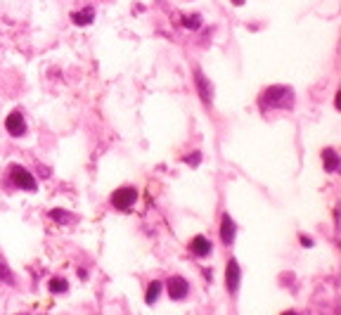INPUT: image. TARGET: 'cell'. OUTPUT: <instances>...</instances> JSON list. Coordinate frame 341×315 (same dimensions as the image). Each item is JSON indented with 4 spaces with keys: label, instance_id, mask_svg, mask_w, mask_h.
Here are the masks:
<instances>
[{
    "label": "cell",
    "instance_id": "ffe728a7",
    "mask_svg": "<svg viewBox=\"0 0 341 315\" xmlns=\"http://www.w3.org/2000/svg\"><path fill=\"white\" fill-rule=\"evenodd\" d=\"M282 315H296V313H294V310H287V313H282Z\"/></svg>",
    "mask_w": 341,
    "mask_h": 315
},
{
    "label": "cell",
    "instance_id": "30bf717a",
    "mask_svg": "<svg viewBox=\"0 0 341 315\" xmlns=\"http://www.w3.org/2000/svg\"><path fill=\"white\" fill-rule=\"evenodd\" d=\"M194 78H197V85H199V95H202V100H204L206 104H211V83L204 78V74L202 71H194Z\"/></svg>",
    "mask_w": 341,
    "mask_h": 315
},
{
    "label": "cell",
    "instance_id": "7c38bea8",
    "mask_svg": "<svg viewBox=\"0 0 341 315\" xmlns=\"http://www.w3.org/2000/svg\"><path fill=\"white\" fill-rule=\"evenodd\" d=\"M159 292H161V282L154 280L150 287H147V296H145V301H147V303H154V301L159 299Z\"/></svg>",
    "mask_w": 341,
    "mask_h": 315
},
{
    "label": "cell",
    "instance_id": "d6986e66",
    "mask_svg": "<svg viewBox=\"0 0 341 315\" xmlns=\"http://www.w3.org/2000/svg\"><path fill=\"white\" fill-rule=\"evenodd\" d=\"M232 3H235V5H244V0H232Z\"/></svg>",
    "mask_w": 341,
    "mask_h": 315
},
{
    "label": "cell",
    "instance_id": "9c48e42d",
    "mask_svg": "<svg viewBox=\"0 0 341 315\" xmlns=\"http://www.w3.org/2000/svg\"><path fill=\"white\" fill-rule=\"evenodd\" d=\"M93 19H95V10L93 7H86L81 12L71 14V21H74L76 26H88V24H93Z\"/></svg>",
    "mask_w": 341,
    "mask_h": 315
},
{
    "label": "cell",
    "instance_id": "ac0fdd59",
    "mask_svg": "<svg viewBox=\"0 0 341 315\" xmlns=\"http://www.w3.org/2000/svg\"><path fill=\"white\" fill-rule=\"evenodd\" d=\"M301 244H306V247H313V240H310V237H301Z\"/></svg>",
    "mask_w": 341,
    "mask_h": 315
},
{
    "label": "cell",
    "instance_id": "ba28073f",
    "mask_svg": "<svg viewBox=\"0 0 341 315\" xmlns=\"http://www.w3.org/2000/svg\"><path fill=\"white\" fill-rule=\"evenodd\" d=\"M190 249H192V253H194V256H209V253H211V242L206 240L204 235H197V237L192 240Z\"/></svg>",
    "mask_w": 341,
    "mask_h": 315
},
{
    "label": "cell",
    "instance_id": "8992f818",
    "mask_svg": "<svg viewBox=\"0 0 341 315\" xmlns=\"http://www.w3.org/2000/svg\"><path fill=\"white\" fill-rule=\"evenodd\" d=\"M239 277H242V270H239V263L235 259L228 263V270H225V284L230 292H237L239 287Z\"/></svg>",
    "mask_w": 341,
    "mask_h": 315
},
{
    "label": "cell",
    "instance_id": "9a60e30c",
    "mask_svg": "<svg viewBox=\"0 0 341 315\" xmlns=\"http://www.w3.org/2000/svg\"><path fill=\"white\" fill-rule=\"evenodd\" d=\"M50 218H60V223H69V220H74V216H71V213H67V211H50Z\"/></svg>",
    "mask_w": 341,
    "mask_h": 315
},
{
    "label": "cell",
    "instance_id": "3957f363",
    "mask_svg": "<svg viewBox=\"0 0 341 315\" xmlns=\"http://www.w3.org/2000/svg\"><path fill=\"white\" fill-rule=\"evenodd\" d=\"M135 199H137V192L133 187H119L111 194V206L119 209V211H128L130 206L135 204Z\"/></svg>",
    "mask_w": 341,
    "mask_h": 315
},
{
    "label": "cell",
    "instance_id": "5b68a950",
    "mask_svg": "<svg viewBox=\"0 0 341 315\" xmlns=\"http://www.w3.org/2000/svg\"><path fill=\"white\" fill-rule=\"evenodd\" d=\"M187 292H190V284L185 282V277H170L168 280V296L170 299H176V301H180V299H185L187 296Z\"/></svg>",
    "mask_w": 341,
    "mask_h": 315
},
{
    "label": "cell",
    "instance_id": "7a4b0ae2",
    "mask_svg": "<svg viewBox=\"0 0 341 315\" xmlns=\"http://www.w3.org/2000/svg\"><path fill=\"white\" fill-rule=\"evenodd\" d=\"M7 180L14 183V187H19V190H26V192H36L38 185H36V178L31 173L19 164H12L10 166V171H7Z\"/></svg>",
    "mask_w": 341,
    "mask_h": 315
},
{
    "label": "cell",
    "instance_id": "4fadbf2b",
    "mask_svg": "<svg viewBox=\"0 0 341 315\" xmlns=\"http://www.w3.org/2000/svg\"><path fill=\"white\" fill-rule=\"evenodd\" d=\"M48 287H50V292H55V294H57V292H60V294H64V292L69 289V282L62 280V277H55V280H50Z\"/></svg>",
    "mask_w": 341,
    "mask_h": 315
},
{
    "label": "cell",
    "instance_id": "5bb4252c",
    "mask_svg": "<svg viewBox=\"0 0 341 315\" xmlns=\"http://www.w3.org/2000/svg\"><path fill=\"white\" fill-rule=\"evenodd\" d=\"M199 24H202V17H199V14L183 17V26H187V28H199Z\"/></svg>",
    "mask_w": 341,
    "mask_h": 315
},
{
    "label": "cell",
    "instance_id": "2e32d148",
    "mask_svg": "<svg viewBox=\"0 0 341 315\" xmlns=\"http://www.w3.org/2000/svg\"><path fill=\"white\" fill-rule=\"evenodd\" d=\"M0 277H3V280L5 282H10V284H12V273H10V270H7V266L5 263H3V256H0Z\"/></svg>",
    "mask_w": 341,
    "mask_h": 315
},
{
    "label": "cell",
    "instance_id": "277c9868",
    "mask_svg": "<svg viewBox=\"0 0 341 315\" xmlns=\"http://www.w3.org/2000/svg\"><path fill=\"white\" fill-rule=\"evenodd\" d=\"M5 128L12 137H21L26 133V121H24V117H21L19 111H12V114L5 119Z\"/></svg>",
    "mask_w": 341,
    "mask_h": 315
},
{
    "label": "cell",
    "instance_id": "e0dca14e",
    "mask_svg": "<svg viewBox=\"0 0 341 315\" xmlns=\"http://www.w3.org/2000/svg\"><path fill=\"white\" fill-rule=\"evenodd\" d=\"M185 161H187L190 166H197L199 161H202V154H199V152H194V154H192V157H187Z\"/></svg>",
    "mask_w": 341,
    "mask_h": 315
},
{
    "label": "cell",
    "instance_id": "8fae6325",
    "mask_svg": "<svg viewBox=\"0 0 341 315\" xmlns=\"http://www.w3.org/2000/svg\"><path fill=\"white\" fill-rule=\"evenodd\" d=\"M322 164H325V171H336L339 168V154H336L332 147H327V150H322Z\"/></svg>",
    "mask_w": 341,
    "mask_h": 315
},
{
    "label": "cell",
    "instance_id": "52a82bcc",
    "mask_svg": "<svg viewBox=\"0 0 341 315\" xmlns=\"http://www.w3.org/2000/svg\"><path fill=\"white\" fill-rule=\"evenodd\" d=\"M235 233H237L235 220L225 213V216H223V223H220V240H223V244H232V242H235Z\"/></svg>",
    "mask_w": 341,
    "mask_h": 315
},
{
    "label": "cell",
    "instance_id": "6da1fadb",
    "mask_svg": "<svg viewBox=\"0 0 341 315\" xmlns=\"http://www.w3.org/2000/svg\"><path fill=\"white\" fill-rule=\"evenodd\" d=\"M259 107L261 111H270V109H292L294 107V93L287 85H270L261 93L259 97Z\"/></svg>",
    "mask_w": 341,
    "mask_h": 315
}]
</instances>
